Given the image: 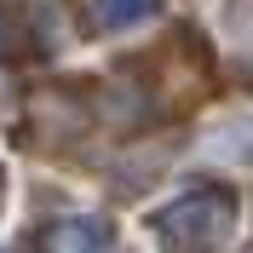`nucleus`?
<instances>
[{"label": "nucleus", "instance_id": "7ed1b4c3", "mask_svg": "<svg viewBox=\"0 0 253 253\" xmlns=\"http://www.w3.org/2000/svg\"><path fill=\"white\" fill-rule=\"evenodd\" d=\"M161 0H92V17L98 29H132V23H144V17H156Z\"/></svg>", "mask_w": 253, "mask_h": 253}, {"label": "nucleus", "instance_id": "f257e3e1", "mask_svg": "<svg viewBox=\"0 0 253 253\" xmlns=\"http://www.w3.org/2000/svg\"><path fill=\"white\" fill-rule=\"evenodd\" d=\"M230 224H236L230 190H190V196H178L173 207L156 213L167 253H219L230 242Z\"/></svg>", "mask_w": 253, "mask_h": 253}, {"label": "nucleus", "instance_id": "f03ea898", "mask_svg": "<svg viewBox=\"0 0 253 253\" xmlns=\"http://www.w3.org/2000/svg\"><path fill=\"white\" fill-rule=\"evenodd\" d=\"M110 248V224L104 219H69L46 236V253H104Z\"/></svg>", "mask_w": 253, "mask_h": 253}]
</instances>
